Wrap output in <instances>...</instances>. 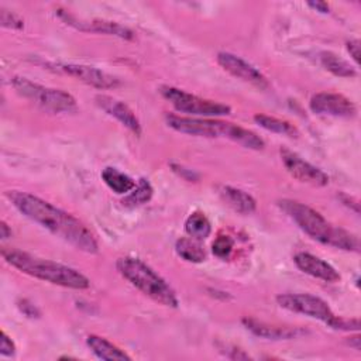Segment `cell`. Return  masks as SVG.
Instances as JSON below:
<instances>
[{
  "label": "cell",
  "instance_id": "cell-1",
  "mask_svg": "<svg viewBox=\"0 0 361 361\" xmlns=\"http://www.w3.org/2000/svg\"><path fill=\"white\" fill-rule=\"evenodd\" d=\"M6 197L23 216L76 250L87 254L99 252V244L92 231L71 213L28 192L7 190Z\"/></svg>",
  "mask_w": 361,
  "mask_h": 361
},
{
  "label": "cell",
  "instance_id": "cell-2",
  "mask_svg": "<svg viewBox=\"0 0 361 361\" xmlns=\"http://www.w3.org/2000/svg\"><path fill=\"white\" fill-rule=\"evenodd\" d=\"M278 204L312 240L344 251L360 250L357 235L329 223L319 212L310 206L290 199H282L278 202Z\"/></svg>",
  "mask_w": 361,
  "mask_h": 361
},
{
  "label": "cell",
  "instance_id": "cell-3",
  "mask_svg": "<svg viewBox=\"0 0 361 361\" xmlns=\"http://www.w3.org/2000/svg\"><path fill=\"white\" fill-rule=\"evenodd\" d=\"M1 257L20 272L52 285L78 290L87 289L90 286L89 278L72 267L47 258H39L16 248H3Z\"/></svg>",
  "mask_w": 361,
  "mask_h": 361
},
{
  "label": "cell",
  "instance_id": "cell-4",
  "mask_svg": "<svg viewBox=\"0 0 361 361\" xmlns=\"http://www.w3.org/2000/svg\"><path fill=\"white\" fill-rule=\"evenodd\" d=\"M166 124L175 131L195 135V137H224L245 148L259 151L265 147L264 140L254 131L247 130L234 123L206 118V117H186L178 114H166Z\"/></svg>",
  "mask_w": 361,
  "mask_h": 361
},
{
  "label": "cell",
  "instance_id": "cell-5",
  "mask_svg": "<svg viewBox=\"0 0 361 361\" xmlns=\"http://www.w3.org/2000/svg\"><path fill=\"white\" fill-rule=\"evenodd\" d=\"M116 268L124 279L154 302L166 307H178L179 300L171 285L140 258L121 257Z\"/></svg>",
  "mask_w": 361,
  "mask_h": 361
},
{
  "label": "cell",
  "instance_id": "cell-6",
  "mask_svg": "<svg viewBox=\"0 0 361 361\" xmlns=\"http://www.w3.org/2000/svg\"><path fill=\"white\" fill-rule=\"evenodd\" d=\"M11 86L20 96L28 99L45 111L61 114L78 110L75 97L62 89L48 87L21 76H14L11 79Z\"/></svg>",
  "mask_w": 361,
  "mask_h": 361
},
{
  "label": "cell",
  "instance_id": "cell-7",
  "mask_svg": "<svg viewBox=\"0 0 361 361\" xmlns=\"http://www.w3.org/2000/svg\"><path fill=\"white\" fill-rule=\"evenodd\" d=\"M159 93L173 106L175 110H178L179 113L192 114L195 117H220L227 116L231 111V107L227 104L199 97L173 86H161Z\"/></svg>",
  "mask_w": 361,
  "mask_h": 361
},
{
  "label": "cell",
  "instance_id": "cell-8",
  "mask_svg": "<svg viewBox=\"0 0 361 361\" xmlns=\"http://www.w3.org/2000/svg\"><path fill=\"white\" fill-rule=\"evenodd\" d=\"M276 303L282 309L322 320L327 326L336 316L327 302L310 293H281L276 296Z\"/></svg>",
  "mask_w": 361,
  "mask_h": 361
},
{
  "label": "cell",
  "instance_id": "cell-9",
  "mask_svg": "<svg viewBox=\"0 0 361 361\" xmlns=\"http://www.w3.org/2000/svg\"><path fill=\"white\" fill-rule=\"evenodd\" d=\"M45 69L63 73L72 78H76L78 80L97 87V89H111L120 85L118 79L102 69H97L94 66L82 65V63H63V62H45Z\"/></svg>",
  "mask_w": 361,
  "mask_h": 361
},
{
  "label": "cell",
  "instance_id": "cell-10",
  "mask_svg": "<svg viewBox=\"0 0 361 361\" xmlns=\"http://www.w3.org/2000/svg\"><path fill=\"white\" fill-rule=\"evenodd\" d=\"M279 154L285 169L296 180L312 186H326L329 183V176L326 172L305 161L296 152L286 148H281Z\"/></svg>",
  "mask_w": 361,
  "mask_h": 361
},
{
  "label": "cell",
  "instance_id": "cell-11",
  "mask_svg": "<svg viewBox=\"0 0 361 361\" xmlns=\"http://www.w3.org/2000/svg\"><path fill=\"white\" fill-rule=\"evenodd\" d=\"M309 107L316 114L333 116L341 118H353L357 116L355 104L340 93L331 92H320L312 96L309 102Z\"/></svg>",
  "mask_w": 361,
  "mask_h": 361
},
{
  "label": "cell",
  "instance_id": "cell-12",
  "mask_svg": "<svg viewBox=\"0 0 361 361\" xmlns=\"http://www.w3.org/2000/svg\"><path fill=\"white\" fill-rule=\"evenodd\" d=\"M216 59H217V63L234 78H238L259 89L268 87L269 85L268 79L259 72V69H257L252 63L247 62L245 59L231 52H219Z\"/></svg>",
  "mask_w": 361,
  "mask_h": 361
},
{
  "label": "cell",
  "instance_id": "cell-13",
  "mask_svg": "<svg viewBox=\"0 0 361 361\" xmlns=\"http://www.w3.org/2000/svg\"><path fill=\"white\" fill-rule=\"evenodd\" d=\"M96 104L106 111L109 116L114 117L117 121H120L124 127H127L130 131L134 134L140 135L141 134V124L134 111L121 100H117L111 96L107 94H97L94 97Z\"/></svg>",
  "mask_w": 361,
  "mask_h": 361
},
{
  "label": "cell",
  "instance_id": "cell-14",
  "mask_svg": "<svg viewBox=\"0 0 361 361\" xmlns=\"http://www.w3.org/2000/svg\"><path fill=\"white\" fill-rule=\"evenodd\" d=\"M295 265L305 274L322 279L329 283H334L340 281V274L336 271L334 267H331L324 259L310 254V252H298L293 257Z\"/></svg>",
  "mask_w": 361,
  "mask_h": 361
},
{
  "label": "cell",
  "instance_id": "cell-15",
  "mask_svg": "<svg viewBox=\"0 0 361 361\" xmlns=\"http://www.w3.org/2000/svg\"><path fill=\"white\" fill-rule=\"evenodd\" d=\"M68 24L83 30V31H93V32H100V34H107V35H114L123 39H133L134 38V32L116 23V21H107V20H90V21H82V20H76L75 17L69 16L65 11H59L58 13Z\"/></svg>",
  "mask_w": 361,
  "mask_h": 361
},
{
  "label": "cell",
  "instance_id": "cell-16",
  "mask_svg": "<svg viewBox=\"0 0 361 361\" xmlns=\"http://www.w3.org/2000/svg\"><path fill=\"white\" fill-rule=\"evenodd\" d=\"M243 324L254 336L262 337L267 340H289V338H295L303 333L298 327H282V326L268 324V323L257 320L254 317H244Z\"/></svg>",
  "mask_w": 361,
  "mask_h": 361
},
{
  "label": "cell",
  "instance_id": "cell-17",
  "mask_svg": "<svg viewBox=\"0 0 361 361\" xmlns=\"http://www.w3.org/2000/svg\"><path fill=\"white\" fill-rule=\"evenodd\" d=\"M219 193L223 202L240 214H251L257 209L255 199L241 189L233 186H221Z\"/></svg>",
  "mask_w": 361,
  "mask_h": 361
},
{
  "label": "cell",
  "instance_id": "cell-18",
  "mask_svg": "<svg viewBox=\"0 0 361 361\" xmlns=\"http://www.w3.org/2000/svg\"><path fill=\"white\" fill-rule=\"evenodd\" d=\"M86 344L92 350V353L100 360L131 361V357L124 350L114 345L113 343H110L104 337H100V336H96V334H89L86 337Z\"/></svg>",
  "mask_w": 361,
  "mask_h": 361
},
{
  "label": "cell",
  "instance_id": "cell-19",
  "mask_svg": "<svg viewBox=\"0 0 361 361\" xmlns=\"http://www.w3.org/2000/svg\"><path fill=\"white\" fill-rule=\"evenodd\" d=\"M102 179L117 195H127L135 186V180L133 178L113 166H107L102 171Z\"/></svg>",
  "mask_w": 361,
  "mask_h": 361
},
{
  "label": "cell",
  "instance_id": "cell-20",
  "mask_svg": "<svg viewBox=\"0 0 361 361\" xmlns=\"http://www.w3.org/2000/svg\"><path fill=\"white\" fill-rule=\"evenodd\" d=\"M319 62H320V65L326 71L331 72L336 76L353 78V76L357 75L355 68H353L350 65V62H347L345 59H343L341 56L336 55L331 51H322V52H319Z\"/></svg>",
  "mask_w": 361,
  "mask_h": 361
},
{
  "label": "cell",
  "instance_id": "cell-21",
  "mask_svg": "<svg viewBox=\"0 0 361 361\" xmlns=\"http://www.w3.org/2000/svg\"><path fill=\"white\" fill-rule=\"evenodd\" d=\"M175 251L176 254L188 261V262H193V264H199L203 262L206 258V252L203 250V247L200 245V243L192 237H182L176 241L175 244Z\"/></svg>",
  "mask_w": 361,
  "mask_h": 361
},
{
  "label": "cell",
  "instance_id": "cell-22",
  "mask_svg": "<svg viewBox=\"0 0 361 361\" xmlns=\"http://www.w3.org/2000/svg\"><path fill=\"white\" fill-rule=\"evenodd\" d=\"M185 231L189 237L202 241L206 240L212 233V224L204 213L193 212L185 221Z\"/></svg>",
  "mask_w": 361,
  "mask_h": 361
},
{
  "label": "cell",
  "instance_id": "cell-23",
  "mask_svg": "<svg viewBox=\"0 0 361 361\" xmlns=\"http://www.w3.org/2000/svg\"><path fill=\"white\" fill-rule=\"evenodd\" d=\"M254 121L259 127H262L271 133H276V134H282V135H288V137L299 135L298 128L293 124H290L289 121L282 120V118H276V117H272L268 114H255Z\"/></svg>",
  "mask_w": 361,
  "mask_h": 361
},
{
  "label": "cell",
  "instance_id": "cell-24",
  "mask_svg": "<svg viewBox=\"0 0 361 361\" xmlns=\"http://www.w3.org/2000/svg\"><path fill=\"white\" fill-rule=\"evenodd\" d=\"M152 193H154V189H152L151 183H149L147 179L141 178V179L135 183L134 189H133L130 193L126 195V197L123 199V204H124V206H128V207L141 206V204H144V203H147V202L151 200Z\"/></svg>",
  "mask_w": 361,
  "mask_h": 361
},
{
  "label": "cell",
  "instance_id": "cell-25",
  "mask_svg": "<svg viewBox=\"0 0 361 361\" xmlns=\"http://www.w3.org/2000/svg\"><path fill=\"white\" fill-rule=\"evenodd\" d=\"M233 247H234V241L230 235H219L214 238L212 244V251L216 257L226 259L230 257Z\"/></svg>",
  "mask_w": 361,
  "mask_h": 361
},
{
  "label": "cell",
  "instance_id": "cell-26",
  "mask_svg": "<svg viewBox=\"0 0 361 361\" xmlns=\"http://www.w3.org/2000/svg\"><path fill=\"white\" fill-rule=\"evenodd\" d=\"M0 24L1 27L11 28V30H21L24 27L23 18L14 11H10L4 7L0 8Z\"/></svg>",
  "mask_w": 361,
  "mask_h": 361
},
{
  "label": "cell",
  "instance_id": "cell-27",
  "mask_svg": "<svg viewBox=\"0 0 361 361\" xmlns=\"http://www.w3.org/2000/svg\"><path fill=\"white\" fill-rule=\"evenodd\" d=\"M329 327L334 330H344V331H358L360 330V320L358 317H341L334 316V319L330 322Z\"/></svg>",
  "mask_w": 361,
  "mask_h": 361
},
{
  "label": "cell",
  "instance_id": "cell-28",
  "mask_svg": "<svg viewBox=\"0 0 361 361\" xmlns=\"http://www.w3.org/2000/svg\"><path fill=\"white\" fill-rule=\"evenodd\" d=\"M0 353L1 355H14L16 353V344L14 341L7 336L6 331H1V341H0Z\"/></svg>",
  "mask_w": 361,
  "mask_h": 361
},
{
  "label": "cell",
  "instance_id": "cell-29",
  "mask_svg": "<svg viewBox=\"0 0 361 361\" xmlns=\"http://www.w3.org/2000/svg\"><path fill=\"white\" fill-rule=\"evenodd\" d=\"M345 47H347V51H348L350 56L353 58V61L358 65L360 63V47H361L360 39H350V41H347Z\"/></svg>",
  "mask_w": 361,
  "mask_h": 361
},
{
  "label": "cell",
  "instance_id": "cell-30",
  "mask_svg": "<svg viewBox=\"0 0 361 361\" xmlns=\"http://www.w3.org/2000/svg\"><path fill=\"white\" fill-rule=\"evenodd\" d=\"M18 307H20L21 312H23L25 316H28V317H37V316H39V312L37 310V307H35L34 305L28 303L27 300H21L20 305H18Z\"/></svg>",
  "mask_w": 361,
  "mask_h": 361
},
{
  "label": "cell",
  "instance_id": "cell-31",
  "mask_svg": "<svg viewBox=\"0 0 361 361\" xmlns=\"http://www.w3.org/2000/svg\"><path fill=\"white\" fill-rule=\"evenodd\" d=\"M307 6L312 7V8H314V10L319 11V13H329V11H330L329 4L324 3V1H307Z\"/></svg>",
  "mask_w": 361,
  "mask_h": 361
},
{
  "label": "cell",
  "instance_id": "cell-32",
  "mask_svg": "<svg viewBox=\"0 0 361 361\" xmlns=\"http://www.w3.org/2000/svg\"><path fill=\"white\" fill-rule=\"evenodd\" d=\"M0 237H1V240H6V238L11 237V228H8L6 221L0 223Z\"/></svg>",
  "mask_w": 361,
  "mask_h": 361
}]
</instances>
